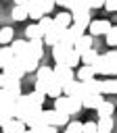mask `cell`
I'll list each match as a JSON object with an SVG mask.
<instances>
[{
  "instance_id": "obj_46",
  "label": "cell",
  "mask_w": 117,
  "mask_h": 133,
  "mask_svg": "<svg viewBox=\"0 0 117 133\" xmlns=\"http://www.w3.org/2000/svg\"><path fill=\"white\" fill-rule=\"evenodd\" d=\"M33 0H15V4H21V6H29Z\"/></svg>"
},
{
  "instance_id": "obj_2",
  "label": "cell",
  "mask_w": 117,
  "mask_h": 133,
  "mask_svg": "<svg viewBox=\"0 0 117 133\" xmlns=\"http://www.w3.org/2000/svg\"><path fill=\"white\" fill-rule=\"evenodd\" d=\"M69 116L71 114H67V112H58V110H42V123H46V125H54V127H63V125H67L69 123Z\"/></svg>"
},
{
  "instance_id": "obj_9",
  "label": "cell",
  "mask_w": 117,
  "mask_h": 133,
  "mask_svg": "<svg viewBox=\"0 0 117 133\" xmlns=\"http://www.w3.org/2000/svg\"><path fill=\"white\" fill-rule=\"evenodd\" d=\"M61 33H63V27H58V25H54V21H52V27L42 35V42L44 44H48V46H54L56 42H58V37H61Z\"/></svg>"
},
{
  "instance_id": "obj_4",
  "label": "cell",
  "mask_w": 117,
  "mask_h": 133,
  "mask_svg": "<svg viewBox=\"0 0 117 133\" xmlns=\"http://www.w3.org/2000/svg\"><path fill=\"white\" fill-rule=\"evenodd\" d=\"M71 12V25H75V27H79L81 31L88 27V23L92 21L90 19V8H73V10H69Z\"/></svg>"
},
{
  "instance_id": "obj_37",
  "label": "cell",
  "mask_w": 117,
  "mask_h": 133,
  "mask_svg": "<svg viewBox=\"0 0 117 133\" xmlns=\"http://www.w3.org/2000/svg\"><path fill=\"white\" fill-rule=\"evenodd\" d=\"M50 81H52V79H36V91H40V94H44V96H46Z\"/></svg>"
},
{
  "instance_id": "obj_29",
  "label": "cell",
  "mask_w": 117,
  "mask_h": 133,
  "mask_svg": "<svg viewBox=\"0 0 117 133\" xmlns=\"http://www.w3.org/2000/svg\"><path fill=\"white\" fill-rule=\"evenodd\" d=\"M25 37H27V39H42V31H40L38 23H36V25H27V29H25Z\"/></svg>"
},
{
  "instance_id": "obj_47",
  "label": "cell",
  "mask_w": 117,
  "mask_h": 133,
  "mask_svg": "<svg viewBox=\"0 0 117 133\" xmlns=\"http://www.w3.org/2000/svg\"><path fill=\"white\" fill-rule=\"evenodd\" d=\"M52 2H54V4H61V6L65 4V0H52Z\"/></svg>"
},
{
  "instance_id": "obj_11",
  "label": "cell",
  "mask_w": 117,
  "mask_h": 133,
  "mask_svg": "<svg viewBox=\"0 0 117 133\" xmlns=\"http://www.w3.org/2000/svg\"><path fill=\"white\" fill-rule=\"evenodd\" d=\"M71 48H73V46H69V44L56 42V44L52 46V58H54V62H65V56H67V52H69Z\"/></svg>"
},
{
  "instance_id": "obj_14",
  "label": "cell",
  "mask_w": 117,
  "mask_h": 133,
  "mask_svg": "<svg viewBox=\"0 0 117 133\" xmlns=\"http://www.w3.org/2000/svg\"><path fill=\"white\" fill-rule=\"evenodd\" d=\"M17 58L21 60L23 71H25V73H31V71H36V69L40 66V60H38V58H33V56H29V54H23V56H17Z\"/></svg>"
},
{
  "instance_id": "obj_26",
  "label": "cell",
  "mask_w": 117,
  "mask_h": 133,
  "mask_svg": "<svg viewBox=\"0 0 117 133\" xmlns=\"http://www.w3.org/2000/svg\"><path fill=\"white\" fill-rule=\"evenodd\" d=\"M61 94H63V85L56 83L54 77H52V81H50V85H48V91H46V98H56V96H61Z\"/></svg>"
},
{
  "instance_id": "obj_3",
  "label": "cell",
  "mask_w": 117,
  "mask_h": 133,
  "mask_svg": "<svg viewBox=\"0 0 117 133\" xmlns=\"http://www.w3.org/2000/svg\"><path fill=\"white\" fill-rule=\"evenodd\" d=\"M52 77H54L56 83L65 85V83H69L71 79H75V73H73L71 66H67V64H63V62H56V66H52Z\"/></svg>"
},
{
  "instance_id": "obj_8",
  "label": "cell",
  "mask_w": 117,
  "mask_h": 133,
  "mask_svg": "<svg viewBox=\"0 0 117 133\" xmlns=\"http://www.w3.org/2000/svg\"><path fill=\"white\" fill-rule=\"evenodd\" d=\"M109 27H111V23L104 21V19H100V21H90L86 29H90V35L94 37V35H104L109 31Z\"/></svg>"
},
{
  "instance_id": "obj_5",
  "label": "cell",
  "mask_w": 117,
  "mask_h": 133,
  "mask_svg": "<svg viewBox=\"0 0 117 133\" xmlns=\"http://www.w3.org/2000/svg\"><path fill=\"white\" fill-rule=\"evenodd\" d=\"M21 121L25 123V127H27V129L38 127V125L42 123V106H29V108L25 110V114H23V118H21Z\"/></svg>"
},
{
  "instance_id": "obj_27",
  "label": "cell",
  "mask_w": 117,
  "mask_h": 133,
  "mask_svg": "<svg viewBox=\"0 0 117 133\" xmlns=\"http://www.w3.org/2000/svg\"><path fill=\"white\" fill-rule=\"evenodd\" d=\"M27 100H29V106H42V104H44V100H46V96L33 89L31 94H27Z\"/></svg>"
},
{
  "instance_id": "obj_7",
  "label": "cell",
  "mask_w": 117,
  "mask_h": 133,
  "mask_svg": "<svg viewBox=\"0 0 117 133\" xmlns=\"http://www.w3.org/2000/svg\"><path fill=\"white\" fill-rule=\"evenodd\" d=\"M63 91H65V96H79V98L86 96L84 85H81L79 79H71L69 83H65V85H63Z\"/></svg>"
},
{
  "instance_id": "obj_17",
  "label": "cell",
  "mask_w": 117,
  "mask_h": 133,
  "mask_svg": "<svg viewBox=\"0 0 117 133\" xmlns=\"http://www.w3.org/2000/svg\"><path fill=\"white\" fill-rule=\"evenodd\" d=\"M8 48L13 50L15 56H23V54H27V39H13Z\"/></svg>"
},
{
  "instance_id": "obj_15",
  "label": "cell",
  "mask_w": 117,
  "mask_h": 133,
  "mask_svg": "<svg viewBox=\"0 0 117 133\" xmlns=\"http://www.w3.org/2000/svg\"><path fill=\"white\" fill-rule=\"evenodd\" d=\"M102 100V94H86L81 98V108H96Z\"/></svg>"
},
{
  "instance_id": "obj_31",
  "label": "cell",
  "mask_w": 117,
  "mask_h": 133,
  "mask_svg": "<svg viewBox=\"0 0 117 133\" xmlns=\"http://www.w3.org/2000/svg\"><path fill=\"white\" fill-rule=\"evenodd\" d=\"M13 118V106L8 104H0V125H4L6 121Z\"/></svg>"
},
{
  "instance_id": "obj_13",
  "label": "cell",
  "mask_w": 117,
  "mask_h": 133,
  "mask_svg": "<svg viewBox=\"0 0 117 133\" xmlns=\"http://www.w3.org/2000/svg\"><path fill=\"white\" fill-rule=\"evenodd\" d=\"M92 44H94V37H92L90 33H81V35L73 42V48H75L77 52H84V50L92 48Z\"/></svg>"
},
{
  "instance_id": "obj_36",
  "label": "cell",
  "mask_w": 117,
  "mask_h": 133,
  "mask_svg": "<svg viewBox=\"0 0 117 133\" xmlns=\"http://www.w3.org/2000/svg\"><path fill=\"white\" fill-rule=\"evenodd\" d=\"M104 35H107V44H109L111 48H115V44H117V29L111 25V27H109V31H107Z\"/></svg>"
},
{
  "instance_id": "obj_32",
  "label": "cell",
  "mask_w": 117,
  "mask_h": 133,
  "mask_svg": "<svg viewBox=\"0 0 117 133\" xmlns=\"http://www.w3.org/2000/svg\"><path fill=\"white\" fill-rule=\"evenodd\" d=\"M13 56H15V54H13V50H10V48L0 46V69H2V66H4L8 60H13Z\"/></svg>"
},
{
  "instance_id": "obj_42",
  "label": "cell",
  "mask_w": 117,
  "mask_h": 133,
  "mask_svg": "<svg viewBox=\"0 0 117 133\" xmlns=\"http://www.w3.org/2000/svg\"><path fill=\"white\" fill-rule=\"evenodd\" d=\"M13 102H15V98H13L4 87H0V104H8V106H13Z\"/></svg>"
},
{
  "instance_id": "obj_22",
  "label": "cell",
  "mask_w": 117,
  "mask_h": 133,
  "mask_svg": "<svg viewBox=\"0 0 117 133\" xmlns=\"http://www.w3.org/2000/svg\"><path fill=\"white\" fill-rule=\"evenodd\" d=\"M52 21H54V25H58V27L65 29V27L71 25V12H65V10H63V12H58L56 17H52Z\"/></svg>"
},
{
  "instance_id": "obj_35",
  "label": "cell",
  "mask_w": 117,
  "mask_h": 133,
  "mask_svg": "<svg viewBox=\"0 0 117 133\" xmlns=\"http://www.w3.org/2000/svg\"><path fill=\"white\" fill-rule=\"evenodd\" d=\"M38 27H40V31H42V35H44V33L52 27V19H50V17H40V19H38Z\"/></svg>"
},
{
  "instance_id": "obj_48",
  "label": "cell",
  "mask_w": 117,
  "mask_h": 133,
  "mask_svg": "<svg viewBox=\"0 0 117 133\" xmlns=\"http://www.w3.org/2000/svg\"><path fill=\"white\" fill-rule=\"evenodd\" d=\"M23 133H36V131H33V129H25Z\"/></svg>"
},
{
  "instance_id": "obj_12",
  "label": "cell",
  "mask_w": 117,
  "mask_h": 133,
  "mask_svg": "<svg viewBox=\"0 0 117 133\" xmlns=\"http://www.w3.org/2000/svg\"><path fill=\"white\" fill-rule=\"evenodd\" d=\"M2 127V133H23L27 127H25V123L23 121H19V118H10V121H6L4 125H0Z\"/></svg>"
},
{
  "instance_id": "obj_40",
  "label": "cell",
  "mask_w": 117,
  "mask_h": 133,
  "mask_svg": "<svg viewBox=\"0 0 117 133\" xmlns=\"http://www.w3.org/2000/svg\"><path fill=\"white\" fill-rule=\"evenodd\" d=\"M38 79H52V69L50 66H38Z\"/></svg>"
},
{
  "instance_id": "obj_6",
  "label": "cell",
  "mask_w": 117,
  "mask_h": 133,
  "mask_svg": "<svg viewBox=\"0 0 117 133\" xmlns=\"http://www.w3.org/2000/svg\"><path fill=\"white\" fill-rule=\"evenodd\" d=\"M2 75H6V77H13V79H21V77L25 75L21 60H19L17 56H13V60H8V62L2 66Z\"/></svg>"
},
{
  "instance_id": "obj_25",
  "label": "cell",
  "mask_w": 117,
  "mask_h": 133,
  "mask_svg": "<svg viewBox=\"0 0 117 133\" xmlns=\"http://www.w3.org/2000/svg\"><path fill=\"white\" fill-rule=\"evenodd\" d=\"M115 91H117L115 79H104V81H100V94H115Z\"/></svg>"
},
{
  "instance_id": "obj_28",
  "label": "cell",
  "mask_w": 117,
  "mask_h": 133,
  "mask_svg": "<svg viewBox=\"0 0 117 133\" xmlns=\"http://www.w3.org/2000/svg\"><path fill=\"white\" fill-rule=\"evenodd\" d=\"M15 31L10 29V27H2L0 29V46H6V44H10L13 39H15V35H13Z\"/></svg>"
},
{
  "instance_id": "obj_1",
  "label": "cell",
  "mask_w": 117,
  "mask_h": 133,
  "mask_svg": "<svg viewBox=\"0 0 117 133\" xmlns=\"http://www.w3.org/2000/svg\"><path fill=\"white\" fill-rule=\"evenodd\" d=\"M92 69H94V73H100V75H115V71H117V52L109 50L104 54H98Z\"/></svg>"
},
{
  "instance_id": "obj_43",
  "label": "cell",
  "mask_w": 117,
  "mask_h": 133,
  "mask_svg": "<svg viewBox=\"0 0 117 133\" xmlns=\"http://www.w3.org/2000/svg\"><path fill=\"white\" fill-rule=\"evenodd\" d=\"M81 133H96V123L94 121H88L81 125Z\"/></svg>"
},
{
  "instance_id": "obj_34",
  "label": "cell",
  "mask_w": 117,
  "mask_h": 133,
  "mask_svg": "<svg viewBox=\"0 0 117 133\" xmlns=\"http://www.w3.org/2000/svg\"><path fill=\"white\" fill-rule=\"evenodd\" d=\"M25 8H27V17H31V19H36V21H38L40 17H44L42 8H40L36 2H31V4H29V6H25Z\"/></svg>"
},
{
  "instance_id": "obj_38",
  "label": "cell",
  "mask_w": 117,
  "mask_h": 133,
  "mask_svg": "<svg viewBox=\"0 0 117 133\" xmlns=\"http://www.w3.org/2000/svg\"><path fill=\"white\" fill-rule=\"evenodd\" d=\"M33 2L42 8V12H44V15H48V12L54 8V2H52V0H33Z\"/></svg>"
},
{
  "instance_id": "obj_21",
  "label": "cell",
  "mask_w": 117,
  "mask_h": 133,
  "mask_svg": "<svg viewBox=\"0 0 117 133\" xmlns=\"http://www.w3.org/2000/svg\"><path fill=\"white\" fill-rule=\"evenodd\" d=\"M54 110L69 114V96H63V94L56 96V98H54Z\"/></svg>"
},
{
  "instance_id": "obj_20",
  "label": "cell",
  "mask_w": 117,
  "mask_h": 133,
  "mask_svg": "<svg viewBox=\"0 0 117 133\" xmlns=\"http://www.w3.org/2000/svg\"><path fill=\"white\" fill-rule=\"evenodd\" d=\"M96 58H98V50H94V48H88V50L79 52V60H81L84 64H94Z\"/></svg>"
},
{
  "instance_id": "obj_45",
  "label": "cell",
  "mask_w": 117,
  "mask_h": 133,
  "mask_svg": "<svg viewBox=\"0 0 117 133\" xmlns=\"http://www.w3.org/2000/svg\"><path fill=\"white\" fill-rule=\"evenodd\" d=\"M63 6L71 10V8H75V6H77V0H65V4H63Z\"/></svg>"
},
{
  "instance_id": "obj_24",
  "label": "cell",
  "mask_w": 117,
  "mask_h": 133,
  "mask_svg": "<svg viewBox=\"0 0 117 133\" xmlns=\"http://www.w3.org/2000/svg\"><path fill=\"white\" fill-rule=\"evenodd\" d=\"M94 75H96V73H94L92 64H81L79 71H77V79H79V81H86V79H90V77H94Z\"/></svg>"
},
{
  "instance_id": "obj_33",
  "label": "cell",
  "mask_w": 117,
  "mask_h": 133,
  "mask_svg": "<svg viewBox=\"0 0 117 133\" xmlns=\"http://www.w3.org/2000/svg\"><path fill=\"white\" fill-rule=\"evenodd\" d=\"M13 19H15V21H25V19H27V8L21 6V4H15V8H13Z\"/></svg>"
},
{
  "instance_id": "obj_18",
  "label": "cell",
  "mask_w": 117,
  "mask_h": 133,
  "mask_svg": "<svg viewBox=\"0 0 117 133\" xmlns=\"http://www.w3.org/2000/svg\"><path fill=\"white\" fill-rule=\"evenodd\" d=\"M81 85H84V91L86 94H100V81L96 77H90V79L81 81Z\"/></svg>"
},
{
  "instance_id": "obj_10",
  "label": "cell",
  "mask_w": 117,
  "mask_h": 133,
  "mask_svg": "<svg viewBox=\"0 0 117 133\" xmlns=\"http://www.w3.org/2000/svg\"><path fill=\"white\" fill-rule=\"evenodd\" d=\"M27 54L40 60L44 56V42L42 39H27Z\"/></svg>"
},
{
  "instance_id": "obj_41",
  "label": "cell",
  "mask_w": 117,
  "mask_h": 133,
  "mask_svg": "<svg viewBox=\"0 0 117 133\" xmlns=\"http://www.w3.org/2000/svg\"><path fill=\"white\" fill-rule=\"evenodd\" d=\"M65 133H81V123L79 121H69Z\"/></svg>"
},
{
  "instance_id": "obj_44",
  "label": "cell",
  "mask_w": 117,
  "mask_h": 133,
  "mask_svg": "<svg viewBox=\"0 0 117 133\" xmlns=\"http://www.w3.org/2000/svg\"><path fill=\"white\" fill-rule=\"evenodd\" d=\"M102 6H104L109 12H115V8H117V0H104Z\"/></svg>"
},
{
  "instance_id": "obj_39",
  "label": "cell",
  "mask_w": 117,
  "mask_h": 133,
  "mask_svg": "<svg viewBox=\"0 0 117 133\" xmlns=\"http://www.w3.org/2000/svg\"><path fill=\"white\" fill-rule=\"evenodd\" d=\"M36 133H56V127L54 125H46V123H40L38 127H33Z\"/></svg>"
},
{
  "instance_id": "obj_19",
  "label": "cell",
  "mask_w": 117,
  "mask_h": 133,
  "mask_svg": "<svg viewBox=\"0 0 117 133\" xmlns=\"http://www.w3.org/2000/svg\"><path fill=\"white\" fill-rule=\"evenodd\" d=\"M94 110L98 112V116H111V114H113V110H115V104H113V102H109V100H100V104H98Z\"/></svg>"
},
{
  "instance_id": "obj_30",
  "label": "cell",
  "mask_w": 117,
  "mask_h": 133,
  "mask_svg": "<svg viewBox=\"0 0 117 133\" xmlns=\"http://www.w3.org/2000/svg\"><path fill=\"white\" fill-rule=\"evenodd\" d=\"M81 110V98L79 96H69V114H77Z\"/></svg>"
},
{
  "instance_id": "obj_23",
  "label": "cell",
  "mask_w": 117,
  "mask_h": 133,
  "mask_svg": "<svg viewBox=\"0 0 117 133\" xmlns=\"http://www.w3.org/2000/svg\"><path fill=\"white\" fill-rule=\"evenodd\" d=\"M63 64H67V66H71V69L77 66V64H79V52H77L75 48H71V50L67 52V56H65V62H63Z\"/></svg>"
},
{
  "instance_id": "obj_16",
  "label": "cell",
  "mask_w": 117,
  "mask_h": 133,
  "mask_svg": "<svg viewBox=\"0 0 117 133\" xmlns=\"http://www.w3.org/2000/svg\"><path fill=\"white\" fill-rule=\"evenodd\" d=\"M113 131V116H98L96 133H111Z\"/></svg>"
}]
</instances>
